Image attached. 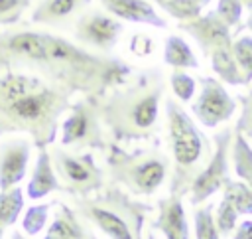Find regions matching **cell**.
<instances>
[{
    "instance_id": "40",
    "label": "cell",
    "mask_w": 252,
    "mask_h": 239,
    "mask_svg": "<svg viewBox=\"0 0 252 239\" xmlns=\"http://www.w3.org/2000/svg\"><path fill=\"white\" fill-rule=\"evenodd\" d=\"M197 2H199V4H201V6H203V8H205V6H207V4H211V2H213V0H197Z\"/></svg>"
},
{
    "instance_id": "17",
    "label": "cell",
    "mask_w": 252,
    "mask_h": 239,
    "mask_svg": "<svg viewBox=\"0 0 252 239\" xmlns=\"http://www.w3.org/2000/svg\"><path fill=\"white\" fill-rule=\"evenodd\" d=\"M53 192H63V188H61V182H59V178L53 170L49 148H37L33 170H32V176L28 180V186H26L24 194L32 201H37V199H41V198H45Z\"/></svg>"
},
{
    "instance_id": "20",
    "label": "cell",
    "mask_w": 252,
    "mask_h": 239,
    "mask_svg": "<svg viewBox=\"0 0 252 239\" xmlns=\"http://www.w3.org/2000/svg\"><path fill=\"white\" fill-rule=\"evenodd\" d=\"M211 69L215 71V75L219 77L220 83L232 85V87H240L244 85V77L234 61L232 55V47H222V49H215L211 55Z\"/></svg>"
},
{
    "instance_id": "7",
    "label": "cell",
    "mask_w": 252,
    "mask_h": 239,
    "mask_svg": "<svg viewBox=\"0 0 252 239\" xmlns=\"http://www.w3.org/2000/svg\"><path fill=\"white\" fill-rule=\"evenodd\" d=\"M57 142L63 148L77 152H104L112 142L98 115L96 97L79 95L61 119Z\"/></svg>"
},
{
    "instance_id": "4",
    "label": "cell",
    "mask_w": 252,
    "mask_h": 239,
    "mask_svg": "<svg viewBox=\"0 0 252 239\" xmlns=\"http://www.w3.org/2000/svg\"><path fill=\"white\" fill-rule=\"evenodd\" d=\"M165 124L167 144L173 160V174L169 182V196L183 198L197 174L205 168L213 154V146L193 117L173 97H165Z\"/></svg>"
},
{
    "instance_id": "32",
    "label": "cell",
    "mask_w": 252,
    "mask_h": 239,
    "mask_svg": "<svg viewBox=\"0 0 252 239\" xmlns=\"http://www.w3.org/2000/svg\"><path fill=\"white\" fill-rule=\"evenodd\" d=\"M215 12L228 28L238 26L240 20H242V4H240V0H219Z\"/></svg>"
},
{
    "instance_id": "24",
    "label": "cell",
    "mask_w": 252,
    "mask_h": 239,
    "mask_svg": "<svg viewBox=\"0 0 252 239\" xmlns=\"http://www.w3.org/2000/svg\"><path fill=\"white\" fill-rule=\"evenodd\" d=\"M49 211H51V203H33V205H30L22 215V231L28 237H35L37 233H41L47 225Z\"/></svg>"
},
{
    "instance_id": "35",
    "label": "cell",
    "mask_w": 252,
    "mask_h": 239,
    "mask_svg": "<svg viewBox=\"0 0 252 239\" xmlns=\"http://www.w3.org/2000/svg\"><path fill=\"white\" fill-rule=\"evenodd\" d=\"M10 239H32V237H28L24 231H18V229H14V231L10 233Z\"/></svg>"
},
{
    "instance_id": "29",
    "label": "cell",
    "mask_w": 252,
    "mask_h": 239,
    "mask_svg": "<svg viewBox=\"0 0 252 239\" xmlns=\"http://www.w3.org/2000/svg\"><path fill=\"white\" fill-rule=\"evenodd\" d=\"M33 0H0V28L18 26Z\"/></svg>"
},
{
    "instance_id": "21",
    "label": "cell",
    "mask_w": 252,
    "mask_h": 239,
    "mask_svg": "<svg viewBox=\"0 0 252 239\" xmlns=\"http://www.w3.org/2000/svg\"><path fill=\"white\" fill-rule=\"evenodd\" d=\"M230 156H232L234 174L240 178V182H244L252 188V146H250L248 138L238 130H234V134H232Z\"/></svg>"
},
{
    "instance_id": "13",
    "label": "cell",
    "mask_w": 252,
    "mask_h": 239,
    "mask_svg": "<svg viewBox=\"0 0 252 239\" xmlns=\"http://www.w3.org/2000/svg\"><path fill=\"white\" fill-rule=\"evenodd\" d=\"M179 30L183 34H187L201 49L203 55H211L215 49H222V47H232V34L230 28L217 16L215 10L201 14L199 18L191 20V22H183L179 24Z\"/></svg>"
},
{
    "instance_id": "26",
    "label": "cell",
    "mask_w": 252,
    "mask_h": 239,
    "mask_svg": "<svg viewBox=\"0 0 252 239\" xmlns=\"http://www.w3.org/2000/svg\"><path fill=\"white\" fill-rule=\"evenodd\" d=\"M169 18L177 20L179 24L191 22L203 14V6L197 0H167L159 6Z\"/></svg>"
},
{
    "instance_id": "11",
    "label": "cell",
    "mask_w": 252,
    "mask_h": 239,
    "mask_svg": "<svg viewBox=\"0 0 252 239\" xmlns=\"http://www.w3.org/2000/svg\"><path fill=\"white\" fill-rule=\"evenodd\" d=\"M191 113L205 128H217L236 113V101L228 95L224 83L217 77H199V95L191 105Z\"/></svg>"
},
{
    "instance_id": "38",
    "label": "cell",
    "mask_w": 252,
    "mask_h": 239,
    "mask_svg": "<svg viewBox=\"0 0 252 239\" xmlns=\"http://www.w3.org/2000/svg\"><path fill=\"white\" fill-rule=\"evenodd\" d=\"M246 28L250 30V34H252V12L248 14V18H246Z\"/></svg>"
},
{
    "instance_id": "28",
    "label": "cell",
    "mask_w": 252,
    "mask_h": 239,
    "mask_svg": "<svg viewBox=\"0 0 252 239\" xmlns=\"http://www.w3.org/2000/svg\"><path fill=\"white\" fill-rule=\"evenodd\" d=\"M169 87L173 97L179 103H189L193 101L195 93H197V81L183 69H173L169 73Z\"/></svg>"
},
{
    "instance_id": "15",
    "label": "cell",
    "mask_w": 252,
    "mask_h": 239,
    "mask_svg": "<svg viewBox=\"0 0 252 239\" xmlns=\"http://www.w3.org/2000/svg\"><path fill=\"white\" fill-rule=\"evenodd\" d=\"M98 2L104 8V12L118 18L120 22L142 24L159 30L167 28V20L148 0H98Z\"/></svg>"
},
{
    "instance_id": "34",
    "label": "cell",
    "mask_w": 252,
    "mask_h": 239,
    "mask_svg": "<svg viewBox=\"0 0 252 239\" xmlns=\"http://www.w3.org/2000/svg\"><path fill=\"white\" fill-rule=\"evenodd\" d=\"M232 239H252V219H244L242 223H238Z\"/></svg>"
},
{
    "instance_id": "39",
    "label": "cell",
    "mask_w": 252,
    "mask_h": 239,
    "mask_svg": "<svg viewBox=\"0 0 252 239\" xmlns=\"http://www.w3.org/2000/svg\"><path fill=\"white\" fill-rule=\"evenodd\" d=\"M148 2H152V4H158V6H161L163 2H167V0H148Z\"/></svg>"
},
{
    "instance_id": "25",
    "label": "cell",
    "mask_w": 252,
    "mask_h": 239,
    "mask_svg": "<svg viewBox=\"0 0 252 239\" xmlns=\"http://www.w3.org/2000/svg\"><path fill=\"white\" fill-rule=\"evenodd\" d=\"M234 61L244 77V85L252 83V36H238L232 41Z\"/></svg>"
},
{
    "instance_id": "6",
    "label": "cell",
    "mask_w": 252,
    "mask_h": 239,
    "mask_svg": "<svg viewBox=\"0 0 252 239\" xmlns=\"http://www.w3.org/2000/svg\"><path fill=\"white\" fill-rule=\"evenodd\" d=\"M102 156L110 182L132 196L156 194L169 172V158L158 146H126L110 142Z\"/></svg>"
},
{
    "instance_id": "27",
    "label": "cell",
    "mask_w": 252,
    "mask_h": 239,
    "mask_svg": "<svg viewBox=\"0 0 252 239\" xmlns=\"http://www.w3.org/2000/svg\"><path fill=\"white\" fill-rule=\"evenodd\" d=\"M193 227H195V239H220L215 215H213V203L197 205L193 213Z\"/></svg>"
},
{
    "instance_id": "33",
    "label": "cell",
    "mask_w": 252,
    "mask_h": 239,
    "mask_svg": "<svg viewBox=\"0 0 252 239\" xmlns=\"http://www.w3.org/2000/svg\"><path fill=\"white\" fill-rule=\"evenodd\" d=\"M156 49V41L154 38H150L148 34L144 32H136L130 36V41H128V51L136 57H148L152 55Z\"/></svg>"
},
{
    "instance_id": "1",
    "label": "cell",
    "mask_w": 252,
    "mask_h": 239,
    "mask_svg": "<svg viewBox=\"0 0 252 239\" xmlns=\"http://www.w3.org/2000/svg\"><path fill=\"white\" fill-rule=\"evenodd\" d=\"M16 71L47 79L73 95L100 97L124 83L132 67L112 55L33 28H0V73Z\"/></svg>"
},
{
    "instance_id": "2",
    "label": "cell",
    "mask_w": 252,
    "mask_h": 239,
    "mask_svg": "<svg viewBox=\"0 0 252 239\" xmlns=\"http://www.w3.org/2000/svg\"><path fill=\"white\" fill-rule=\"evenodd\" d=\"M75 95L28 73H0V136H26L33 148H49Z\"/></svg>"
},
{
    "instance_id": "16",
    "label": "cell",
    "mask_w": 252,
    "mask_h": 239,
    "mask_svg": "<svg viewBox=\"0 0 252 239\" xmlns=\"http://www.w3.org/2000/svg\"><path fill=\"white\" fill-rule=\"evenodd\" d=\"M152 229H158L163 239H191L185 207L179 196H167L158 201V215L152 221Z\"/></svg>"
},
{
    "instance_id": "3",
    "label": "cell",
    "mask_w": 252,
    "mask_h": 239,
    "mask_svg": "<svg viewBox=\"0 0 252 239\" xmlns=\"http://www.w3.org/2000/svg\"><path fill=\"white\" fill-rule=\"evenodd\" d=\"M165 91L161 69L132 71V75L96 97L100 120L112 142L138 144L154 140L159 130V105Z\"/></svg>"
},
{
    "instance_id": "12",
    "label": "cell",
    "mask_w": 252,
    "mask_h": 239,
    "mask_svg": "<svg viewBox=\"0 0 252 239\" xmlns=\"http://www.w3.org/2000/svg\"><path fill=\"white\" fill-rule=\"evenodd\" d=\"M33 144L26 136H6L0 142V192L16 188L28 174Z\"/></svg>"
},
{
    "instance_id": "8",
    "label": "cell",
    "mask_w": 252,
    "mask_h": 239,
    "mask_svg": "<svg viewBox=\"0 0 252 239\" xmlns=\"http://www.w3.org/2000/svg\"><path fill=\"white\" fill-rule=\"evenodd\" d=\"M49 154L63 192L75 198H87L104 186V170L94 160V152H77L51 144Z\"/></svg>"
},
{
    "instance_id": "30",
    "label": "cell",
    "mask_w": 252,
    "mask_h": 239,
    "mask_svg": "<svg viewBox=\"0 0 252 239\" xmlns=\"http://www.w3.org/2000/svg\"><path fill=\"white\" fill-rule=\"evenodd\" d=\"M236 221H238V211L232 207V203L228 199H220V203L217 205V213H215V223L219 229L220 237H228L234 229H236Z\"/></svg>"
},
{
    "instance_id": "37",
    "label": "cell",
    "mask_w": 252,
    "mask_h": 239,
    "mask_svg": "<svg viewBox=\"0 0 252 239\" xmlns=\"http://www.w3.org/2000/svg\"><path fill=\"white\" fill-rule=\"evenodd\" d=\"M240 4H242V8H246L248 12H252V0H240Z\"/></svg>"
},
{
    "instance_id": "18",
    "label": "cell",
    "mask_w": 252,
    "mask_h": 239,
    "mask_svg": "<svg viewBox=\"0 0 252 239\" xmlns=\"http://www.w3.org/2000/svg\"><path fill=\"white\" fill-rule=\"evenodd\" d=\"M55 215L51 225L47 227V231L59 233L67 239H98L91 227L87 225V221L77 213L75 207L63 203V201H55Z\"/></svg>"
},
{
    "instance_id": "9",
    "label": "cell",
    "mask_w": 252,
    "mask_h": 239,
    "mask_svg": "<svg viewBox=\"0 0 252 239\" xmlns=\"http://www.w3.org/2000/svg\"><path fill=\"white\" fill-rule=\"evenodd\" d=\"M232 134L234 130L226 126V128H220L213 136V154L189 188V201L195 207L205 203L219 190H222L224 182L230 178L228 176V154H230Z\"/></svg>"
},
{
    "instance_id": "36",
    "label": "cell",
    "mask_w": 252,
    "mask_h": 239,
    "mask_svg": "<svg viewBox=\"0 0 252 239\" xmlns=\"http://www.w3.org/2000/svg\"><path fill=\"white\" fill-rule=\"evenodd\" d=\"M43 239H67V237H63V235H59V233H53V231H47V233L43 235Z\"/></svg>"
},
{
    "instance_id": "23",
    "label": "cell",
    "mask_w": 252,
    "mask_h": 239,
    "mask_svg": "<svg viewBox=\"0 0 252 239\" xmlns=\"http://www.w3.org/2000/svg\"><path fill=\"white\" fill-rule=\"evenodd\" d=\"M222 198L232 203L238 215H252V188L248 184L228 178L222 186Z\"/></svg>"
},
{
    "instance_id": "14",
    "label": "cell",
    "mask_w": 252,
    "mask_h": 239,
    "mask_svg": "<svg viewBox=\"0 0 252 239\" xmlns=\"http://www.w3.org/2000/svg\"><path fill=\"white\" fill-rule=\"evenodd\" d=\"M93 0H39L32 10L30 22L33 26L63 28L75 24Z\"/></svg>"
},
{
    "instance_id": "10",
    "label": "cell",
    "mask_w": 252,
    "mask_h": 239,
    "mask_svg": "<svg viewBox=\"0 0 252 239\" xmlns=\"http://www.w3.org/2000/svg\"><path fill=\"white\" fill-rule=\"evenodd\" d=\"M124 32V22L98 8H87L73 24V41L85 49L108 55Z\"/></svg>"
},
{
    "instance_id": "31",
    "label": "cell",
    "mask_w": 252,
    "mask_h": 239,
    "mask_svg": "<svg viewBox=\"0 0 252 239\" xmlns=\"http://www.w3.org/2000/svg\"><path fill=\"white\" fill-rule=\"evenodd\" d=\"M238 103H240V115L234 124V130L242 132L246 138H252V87L248 93L238 95Z\"/></svg>"
},
{
    "instance_id": "22",
    "label": "cell",
    "mask_w": 252,
    "mask_h": 239,
    "mask_svg": "<svg viewBox=\"0 0 252 239\" xmlns=\"http://www.w3.org/2000/svg\"><path fill=\"white\" fill-rule=\"evenodd\" d=\"M24 198L26 194L20 186L0 192V239L4 237V231L20 219L24 211Z\"/></svg>"
},
{
    "instance_id": "5",
    "label": "cell",
    "mask_w": 252,
    "mask_h": 239,
    "mask_svg": "<svg viewBox=\"0 0 252 239\" xmlns=\"http://www.w3.org/2000/svg\"><path fill=\"white\" fill-rule=\"evenodd\" d=\"M77 213L110 239H142V229L152 205L142 203L116 184L77 198Z\"/></svg>"
},
{
    "instance_id": "19",
    "label": "cell",
    "mask_w": 252,
    "mask_h": 239,
    "mask_svg": "<svg viewBox=\"0 0 252 239\" xmlns=\"http://www.w3.org/2000/svg\"><path fill=\"white\" fill-rule=\"evenodd\" d=\"M163 63L171 69H199V59L191 45L177 34L167 36L163 43Z\"/></svg>"
},
{
    "instance_id": "41",
    "label": "cell",
    "mask_w": 252,
    "mask_h": 239,
    "mask_svg": "<svg viewBox=\"0 0 252 239\" xmlns=\"http://www.w3.org/2000/svg\"><path fill=\"white\" fill-rule=\"evenodd\" d=\"M146 239H156V235H154V233H152V231H150V233H148V235H146Z\"/></svg>"
}]
</instances>
